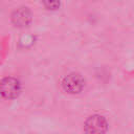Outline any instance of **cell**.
Instances as JSON below:
<instances>
[{"instance_id":"1","label":"cell","mask_w":134,"mask_h":134,"mask_svg":"<svg viewBox=\"0 0 134 134\" xmlns=\"http://www.w3.org/2000/svg\"><path fill=\"white\" fill-rule=\"evenodd\" d=\"M86 134H105L108 130L107 119L98 114L89 116L84 125Z\"/></svg>"},{"instance_id":"2","label":"cell","mask_w":134,"mask_h":134,"mask_svg":"<svg viewBox=\"0 0 134 134\" xmlns=\"http://www.w3.org/2000/svg\"><path fill=\"white\" fill-rule=\"evenodd\" d=\"M85 86V80L79 73H70L62 80V88L65 92L75 94L80 93Z\"/></svg>"},{"instance_id":"3","label":"cell","mask_w":134,"mask_h":134,"mask_svg":"<svg viewBox=\"0 0 134 134\" xmlns=\"http://www.w3.org/2000/svg\"><path fill=\"white\" fill-rule=\"evenodd\" d=\"M20 83L17 79L7 76L1 80L0 82V93L5 98H15L20 93Z\"/></svg>"},{"instance_id":"4","label":"cell","mask_w":134,"mask_h":134,"mask_svg":"<svg viewBox=\"0 0 134 134\" xmlns=\"http://www.w3.org/2000/svg\"><path fill=\"white\" fill-rule=\"evenodd\" d=\"M12 22L15 26L23 28L31 22V13L27 7H19L12 14Z\"/></svg>"},{"instance_id":"5","label":"cell","mask_w":134,"mask_h":134,"mask_svg":"<svg viewBox=\"0 0 134 134\" xmlns=\"http://www.w3.org/2000/svg\"><path fill=\"white\" fill-rule=\"evenodd\" d=\"M43 4L47 9H58L61 5V1L60 0H43Z\"/></svg>"}]
</instances>
